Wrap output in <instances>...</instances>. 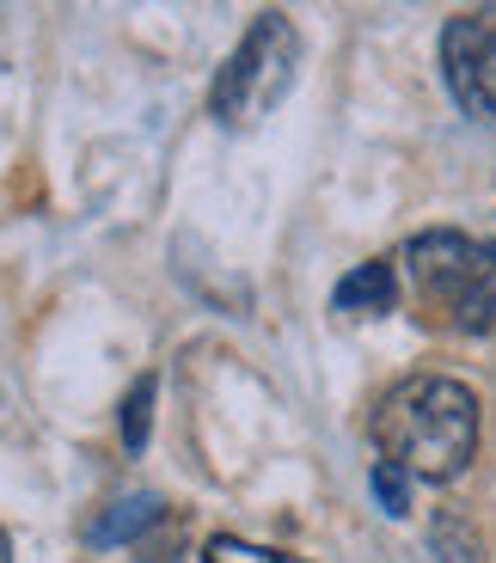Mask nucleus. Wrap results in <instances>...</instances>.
<instances>
[{
  "label": "nucleus",
  "instance_id": "obj_1",
  "mask_svg": "<svg viewBox=\"0 0 496 563\" xmlns=\"http://www.w3.org/2000/svg\"><path fill=\"white\" fill-rule=\"evenodd\" d=\"M374 448L411 478L429 484L460 478L478 453V398L448 374L398 380L374 410Z\"/></svg>",
  "mask_w": 496,
  "mask_h": 563
},
{
  "label": "nucleus",
  "instance_id": "obj_2",
  "mask_svg": "<svg viewBox=\"0 0 496 563\" xmlns=\"http://www.w3.org/2000/svg\"><path fill=\"white\" fill-rule=\"evenodd\" d=\"M405 288L436 331H491L496 324V245L436 227L405 245Z\"/></svg>",
  "mask_w": 496,
  "mask_h": 563
},
{
  "label": "nucleus",
  "instance_id": "obj_3",
  "mask_svg": "<svg viewBox=\"0 0 496 563\" xmlns=\"http://www.w3.org/2000/svg\"><path fill=\"white\" fill-rule=\"evenodd\" d=\"M300 68V31L288 13H257L245 25L240 49L221 62L214 74V92H209V111L221 129H257L276 104L288 99Z\"/></svg>",
  "mask_w": 496,
  "mask_h": 563
},
{
  "label": "nucleus",
  "instance_id": "obj_4",
  "mask_svg": "<svg viewBox=\"0 0 496 563\" xmlns=\"http://www.w3.org/2000/svg\"><path fill=\"white\" fill-rule=\"evenodd\" d=\"M441 74L460 111L496 123V7L484 13H454L441 31Z\"/></svg>",
  "mask_w": 496,
  "mask_h": 563
},
{
  "label": "nucleus",
  "instance_id": "obj_5",
  "mask_svg": "<svg viewBox=\"0 0 496 563\" xmlns=\"http://www.w3.org/2000/svg\"><path fill=\"white\" fill-rule=\"evenodd\" d=\"M331 307L350 312V319H374V312H393V307H398V269H393V264H355L350 276L338 282Z\"/></svg>",
  "mask_w": 496,
  "mask_h": 563
},
{
  "label": "nucleus",
  "instance_id": "obj_6",
  "mask_svg": "<svg viewBox=\"0 0 496 563\" xmlns=\"http://www.w3.org/2000/svg\"><path fill=\"white\" fill-rule=\"evenodd\" d=\"M147 521H159V496H123V503H111V515H99L86 527V539L92 545H117V539H135Z\"/></svg>",
  "mask_w": 496,
  "mask_h": 563
},
{
  "label": "nucleus",
  "instance_id": "obj_7",
  "mask_svg": "<svg viewBox=\"0 0 496 563\" xmlns=\"http://www.w3.org/2000/svg\"><path fill=\"white\" fill-rule=\"evenodd\" d=\"M154 393H159V380H154V374H142V380L129 386L123 410H117V429H123V448H147V429H154Z\"/></svg>",
  "mask_w": 496,
  "mask_h": 563
},
{
  "label": "nucleus",
  "instance_id": "obj_8",
  "mask_svg": "<svg viewBox=\"0 0 496 563\" xmlns=\"http://www.w3.org/2000/svg\"><path fill=\"white\" fill-rule=\"evenodd\" d=\"M436 551H441V563H484V551H478V533H472L460 515H441L436 521Z\"/></svg>",
  "mask_w": 496,
  "mask_h": 563
},
{
  "label": "nucleus",
  "instance_id": "obj_9",
  "mask_svg": "<svg viewBox=\"0 0 496 563\" xmlns=\"http://www.w3.org/2000/svg\"><path fill=\"white\" fill-rule=\"evenodd\" d=\"M374 496L386 515H411V472H398L393 460H374Z\"/></svg>",
  "mask_w": 496,
  "mask_h": 563
},
{
  "label": "nucleus",
  "instance_id": "obj_10",
  "mask_svg": "<svg viewBox=\"0 0 496 563\" xmlns=\"http://www.w3.org/2000/svg\"><path fill=\"white\" fill-rule=\"evenodd\" d=\"M209 563H283V558L264 545H245V539H209Z\"/></svg>",
  "mask_w": 496,
  "mask_h": 563
},
{
  "label": "nucleus",
  "instance_id": "obj_11",
  "mask_svg": "<svg viewBox=\"0 0 496 563\" xmlns=\"http://www.w3.org/2000/svg\"><path fill=\"white\" fill-rule=\"evenodd\" d=\"M7 558H13V539H7V533H0V563H7Z\"/></svg>",
  "mask_w": 496,
  "mask_h": 563
},
{
  "label": "nucleus",
  "instance_id": "obj_12",
  "mask_svg": "<svg viewBox=\"0 0 496 563\" xmlns=\"http://www.w3.org/2000/svg\"><path fill=\"white\" fill-rule=\"evenodd\" d=\"M283 563H300V558H283Z\"/></svg>",
  "mask_w": 496,
  "mask_h": 563
}]
</instances>
